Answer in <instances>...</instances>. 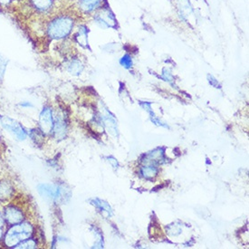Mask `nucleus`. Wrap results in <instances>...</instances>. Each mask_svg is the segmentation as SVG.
Here are the masks:
<instances>
[{
    "mask_svg": "<svg viewBox=\"0 0 249 249\" xmlns=\"http://www.w3.org/2000/svg\"><path fill=\"white\" fill-rule=\"evenodd\" d=\"M37 246H38V241H37V239H36V238H35L34 236H32V237H29V238H27L26 240H24V241H22V242L19 243V244H18L15 249H36V248H37Z\"/></svg>",
    "mask_w": 249,
    "mask_h": 249,
    "instance_id": "f3484780",
    "label": "nucleus"
},
{
    "mask_svg": "<svg viewBox=\"0 0 249 249\" xmlns=\"http://www.w3.org/2000/svg\"><path fill=\"white\" fill-rule=\"evenodd\" d=\"M16 190L12 181L8 179L0 180V201L3 203L8 202L15 197Z\"/></svg>",
    "mask_w": 249,
    "mask_h": 249,
    "instance_id": "6e6552de",
    "label": "nucleus"
},
{
    "mask_svg": "<svg viewBox=\"0 0 249 249\" xmlns=\"http://www.w3.org/2000/svg\"><path fill=\"white\" fill-rule=\"evenodd\" d=\"M7 228V223H6L5 219H4V216L2 215V212L0 211V243H2V240H3V237H4Z\"/></svg>",
    "mask_w": 249,
    "mask_h": 249,
    "instance_id": "6ab92c4d",
    "label": "nucleus"
},
{
    "mask_svg": "<svg viewBox=\"0 0 249 249\" xmlns=\"http://www.w3.org/2000/svg\"><path fill=\"white\" fill-rule=\"evenodd\" d=\"M79 1H82V0H79Z\"/></svg>",
    "mask_w": 249,
    "mask_h": 249,
    "instance_id": "cd10ccee",
    "label": "nucleus"
},
{
    "mask_svg": "<svg viewBox=\"0 0 249 249\" xmlns=\"http://www.w3.org/2000/svg\"><path fill=\"white\" fill-rule=\"evenodd\" d=\"M165 157H164V149L158 148L154 151L149 152L144 156V160L142 161L147 165H156L164 162Z\"/></svg>",
    "mask_w": 249,
    "mask_h": 249,
    "instance_id": "1a4fd4ad",
    "label": "nucleus"
},
{
    "mask_svg": "<svg viewBox=\"0 0 249 249\" xmlns=\"http://www.w3.org/2000/svg\"><path fill=\"white\" fill-rule=\"evenodd\" d=\"M120 63H121L122 66H124L125 68H131V66H132V60H131V57L129 54L124 55L120 61Z\"/></svg>",
    "mask_w": 249,
    "mask_h": 249,
    "instance_id": "412c9836",
    "label": "nucleus"
},
{
    "mask_svg": "<svg viewBox=\"0 0 249 249\" xmlns=\"http://www.w3.org/2000/svg\"><path fill=\"white\" fill-rule=\"evenodd\" d=\"M29 3L38 12H46L53 6V0H29Z\"/></svg>",
    "mask_w": 249,
    "mask_h": 249,
    "instance_id": "ddd939ff",
    "label": "nucleus"
},
{
    "mask_svg": "<svg viewBox=\"0 0 249 249\" xmlns=\"http://www.w3.org/2000/svg\"><path fill=\"white\" fill-rule=\"evenodd\" d=\"M35 226L29 220L8 226L2 240L3 246L7 249H15L19 243L35 236Z\"/></svg>",
    "mask_w": 249,
    "mask_h": 249,
    "instance_id": "f257e3e1",
    "label": "nucleus"
},
{
    "mask_svg": "<svg viewBox=\"0 0 249 249\" xmlns=\"http://www.w3.org/2000/svg\"><path fill=\"white\" fill-rule=\"evenodd\" d=\"M38 125L40 130L43 131L46 135L52 134L53 127V110L49 106H45L40 112Z\"/></svg>",
    "mask_w": 249,
    "mask_h": 249,
    "instance_id": "423d86ee",
    "label": "nucleus"
},
{
    "mask_svg": "<svg viewBox=\"0 0 249 249\" xmlns=\"http://www.w3.org/2000/svg\"><path fill=\"white\" fill-rule=\"evenodd\" d=\"M0 123L6 131L10 132L14 137H16L20 142L26 141L28 137V133L26 129L18 121L8 116H1Z\"/></svg>",
    "mask_w": 249,
    "mask_h": 249,
    "instance_id": "39448f33",
    "label": "nucleus"
},
{
    "mask_svg": "<svg viewBox=\"0 0 249 249\" xmlns=\"http://www.w3.org/2000/svg\"><path fill=\"white\" fill-rule=\"evenodd\" d=\"M159 169L155 165H146L141 169V174L145 178H153L156 177Z\"/></svg>",
    "mask_w": 249,
    "mask_h": 249,
    "instance_id": "2eb2a0df",
    "label": "nucleus"
},
{
    "mask_svg": "<svg viewBox=\"0 0 249 249\" xmlns=\"http://www.w3.org/2000/svg\"><path fill=\"white\" fill-rule=\"evenodd\" d=\"M208 78H209V82H210V84L211 86H215L216 88H218V87H217V86H218V83H217V81H216V79L214 78L212 75H209Z\"/></svg>",
    "mask_w": 249,
    "mask_h": 249,
    "instance_id": "bb28decb",
    "label": "nucleus"
},
{
    "mask_svg": "<svg viewBox=\"0 0 249 249\" xmlns=\"http://www.w3.org/2000/svg\"><path fill=\"white\" fill-rule=\"evenodd\" d=\"M76 40L82 46L87 45V29L86 26H81L79 28L78 34L76 35Z\"/></svg>",
    "mask_w": 249,
    "mask_h": 249,
    "instance_id": "a211bd4d",
    "label": "nucleus"
},
{
    "mask_svg": "<svg viewBox=\"0 0 249 249\" xmlns=\"http://www.w3.org/2000/svg\"><path fill=\"white\" fill-rule=\"evenodd\" d=\"M107 160L110 162V164L113 167V169H118L119 163L117 161V160L115 158L112 157V156H109V157H106Z\"/></svg>",
    "mask_w": 249,
    "mask_h": 249,
    "instance_id": "5701e85b",
    "label": "nucleus"
},
{
    "mask_svg": "<svg viewBox=\"0 0 249 249\" xmlns=\"http://www.w3.org/2000/svg\"><path fill=\"white\" fill-rule=\"evenodd\" d=\"M73 25L74 22L72 18L68 16H62L53 19L48 24L46 32L51 39H64L71 34Z\"/></svg>",
    "mask_w": 249,
    "mask_h": 249,
    "instance_id": "f03ea898",
    "label": "nucleus"
},
{
    "mask_svg": "<svg viewBox=\"0 0 249 249\" xmlns=\"http://www.w3.org/2000/svg\"><path fill=\"white\" fill-rule=\"evenodd\" d=\"M84 70L83 64L77 59L72 60V62L68 66V72L72 75H79Z\"/></svg>",
    "mask_w": 249,
    "mask_h": 249,
    "instance_id": "dca6fc26",
    "label": "nucleus"
},
{
    "mask_svg": "<svg viewBox=\"0 0 249 249\" xmlns=\"http://www.w3.org/2000/svg\"><path fill=\"white\" fill-rule=\"evenodd\" d=\"M13 0H0V7H7L12 4Z\"/></svg>",
    "mask_w": 249,
    "mask_h": 249,
    "instance_id": "a878e982",
    "label": "nucleus"
},
{
    "mask_svg": "<svg viewBox=\"0 0 249 249\" xmlns=\"http://www.w3.org/2000/svg\"><path fill=\"white\" fill-rule=\"evenodd\" d=\"M95 21L98 25L105 27L114 26L115 25V19L112 14L107 9H104L101 11V13L97 14V16L95 17Z\"/></svg>",
    "mask_w": 249,
    "mask_h": 249,
    "instance_id": "9d476101",
    "label": "nucleus"
},
{
    "mask_svg": "<svg viewBox=\"0 0 249 249\" xmlns=\"http://www.w3.org/2000/svg\"><path fill=\"white\" fill-rule=\"evenodd\" d=\"M27 133H28L29 138L31 139V141L33 142L34 144L36 145V146H42L44 144L46 134L41 131L39 128L31 129L30 131H27Z\"/></svg>",
    "mask_w": 249,
    "mask_h": 249,
    "instance_id": "f8f14e48",
    "label": "nucleus"
},
{
    "mask_svg": "<svg viewBox=\"0 0 249 249\" xmlns=\"http://www.w3.org/2000/svg\"><path fill=\"white\" fill-rule=\"evenodd\" d=\"M167 230H168L169 233L173 232V233H171V236H178V235H179V234L181 233V230H179L177 227H174V225L169 226V227L167 228Z\"/></svg>",
    "mask_w": 249,
    "mask_h": 249,
    "instance_id": "4be33fe9",
    "label": "nucleus"
},
{
    "mask_svg": "<svg viewBox=\"0 0 249 249\" xmlns=\"http://www.w3.org/2000/svg\"><path fill=\"white\" fill-rule=\"evenodd\" d=\"M67 132V121L66 115L58 114L53 118V127L52 135L54 139L61 141L65 139Z\"/></svg>",
    "mask_w": 249,
    "mask_h": 249,
    "instance_id": "0eeeda50",
    "label": "nucleus"
},
{
    "mask_svg": "<svg viewBox=\"0 0 249 249\" xmlns=\"http://www.w3.org/2000/svg\"><path fill=\"white\" fill-rule=\"evenodd\" d=\"M163 75H162V78L165 80V81H168V82H171L172 81V75L171 74V72H169L168 70H166V69H164L163 70Z\"/></svg>",
    "mask_w": 249,
    "mask_h": 249,
    "instance_id": "393cba45",
    "label": "nucleus"
},
{
    "mask_svg": "<svg viewBox=\"0 0 249 249\" xmlns=\"http://www.w3.org/2000/svg\"><path fill=\"white\" fill-rule=\"evenodd\" d=\"M2 215L8 226H12L15 224L21 223L26 220V211L17 203L8 202L3 208Z\"/></svg>",
    "mask_w": 249,
    "mask_h": 249,
    "instance_id": "20e7f679",
    "label": "nucleus"
},
{
    "mask_svg": "<svg viewBox=\"0 0 249 249\" xmlns=\"http://www.w3.org/2000/svg\"><path fill=\"white\" fill-rule=\"evenodd\" d=\"M18 106L24 108V109H29V108H33L34 105L30 103V102H27V101H24V102H21L18 104Z\"/></svg>",
    "mask_w": 249,
    "mask_h": 249,
    "instance_id": "b1692460",
    "label": "nucleus"
},
{
    "mask_svg": "<svg viewBox=\"0 0 249 249\" xmlns=\"http://www.w3.org/2000/svg\"><path fill=\"white\" fill-rule=\"evenodd\" d=\"M7 66V60L5 59L2 55H0V82L4 78L5 72Z\"/></svg>",
    "mask_w": 249,
    "mask_h": 249,
    "instance_id": "aec40b11",
    "label": "nucleus"
},
{
    "mask_svg": "<svg viewBox=\"0 0 249 249\" xmlns=\"http://www.w3.org/2000/svg\"><path fill=\"white\" fill-rule=\"evenodd\" d=\"M90 203L93 205L96 209H98L99 211L102 213V215L109 217V216L113 215V211H112V208L110 207V205L105 202L104 200L100 199V198H92L90 199Z\"/></svg>",
    "mask_w": 249,
    "mask_h": 249,
    "instance_id": "9b49d317",
    "label": "nucleus"
},
{
    "mask_svg": "<svg viewBox=\"0 0 249 249\" xmlns=\"http://www.w3.org/2000/svg\"><path fill=\"white\" fill-rule=\"evenodd\" d=\"M102 2L103 0H82L80 1V8L86 13H90L96 10Z\"/></svg>",
    "mask_w": 249,
    "mask_h": 249,
    "instance_id": "4468645a",
    "label": "nucleus"
},
{
    "mask_svg": "<svg viewBox=\"0 0 249 249\" xmlns=\"http://www.w3.org/2000/svg\"><path fill=\"white\" fill-rule=\"evenodd\" d=\"M37 191L41 197L53 202H60L66 199V189L58 184H40Z\"/></svg>",
    "mask_w": 249,
    "mask_h": 249,
    "instance_id": "7ed1b4c3",
    "label": "nucleus"
}]
</instances>
